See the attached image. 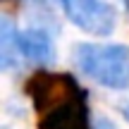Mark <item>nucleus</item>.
<instances>
[{"instance_id": "nucleus-1", "label": "nucleus", "mask_w": 129, "mask_h": 129, "mask_svg": "<svg viewBox=\"0 0 129 129\" xmlns=\"http://www.w3.org/2000/svg\"><path fill=\"white\" fill-rule=\"evenodd\" d=\"M38 115V129H96L91 127L86 91L67 72L38 69L24 86Z\"/></svg>"}, {"instance_id": "nucleus-2", "label": "nucleus", "mask_w": 129, "mask_h": 129, "mask_svg": "<svg viewBox=\"0 0 129 129\" xmlns=\"http://www.w3.org/2000/svg\"><path fill=\"white\" fill-rule=\"evenodd\" d=\"M72 60L81 74L105 88L129 86V46L124 43H77Z\"/></svg>"}, {"instance_id": "nucleus-3", "label": "nucleus", "mask_w": 129, "mask_h": 129, "mask_svg": "<svg viewBox=\"0 0 129 129\" xmlns=\"http://www.w3.org/2000/svg\"><path fill=\"white\" fill-rule=\"evenodd\" d=\"M62 12L74 26L91 36H110L117 24V12L105 0H60Z\"/></svg>"}, {"instance_id": "nucleus-4", "label": "nucleus", "mask_w": 129, "mask_h": 129, "mask_svg": "<svg viewBox=\"0 0 129 129\" xmlns=\"http://www.w3.org/2000/svg\"><path fill=\"white\" fill-rule=\"evenodd\" d=\"M19 55L34 64H50L55 60L53 36L41 26H29L19 31Z\"/></svg>"}, {"instance_id": "nucleus-5", "label": "nucleus", "mask_w": 129, "mask_h": 129, "mask_svg": "<svg viewBox=\"0 0 129 129\" xmlns=\"http://www.w3.org/2000/svg\"><path fill=\"white\" fill-rule=\"evenodd\" d=\"M19 29L7 17L0 19V67L12 69L19 62Z\"/></svg>"}, {"instance_id": "nucleus-6", "label": "nucleus", "mask_w": 129, "mask_h": 129, "mask_svg": "<svg viewBox=\"0 0 129 129\" xmlns=\"http://www.w3.org/2000/svg\"><path fill=\"white\" fill-rule=\"evenodd\" d=\"M122 112H124V117H127V120H129V103H127V105H124V108H122Z\"/></svg>"}]
</instances>
